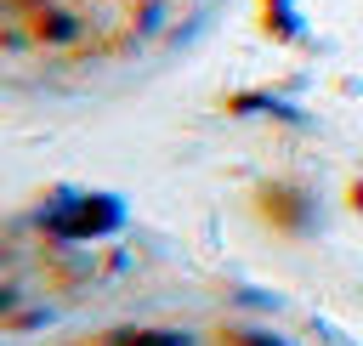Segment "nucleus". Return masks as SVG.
<instances>
[{"label": "nucleus", "instance_id": "3", "mask_svg": "<svg viewBox=\"0 0 363 346\" xmlns=\"http://www.w3.org/2000/svg\"><path fill=\"white\" fill-rule=\"evenodd\" d=\"M108 346H187V335H176V329H125V335H108Z\"/></svg>", "mask_w": 363, "mask_h": 346}, {"label": "nucleus", "instance_id": "4", "mask_svg": "<svg viewBox=\"0 0 363 346\" xmlns=\"http://www.w3.org/2000/svg\"><path fill=\"white\" fill-rule=\"evenodd\" d=\"M130 6H136V0H130Z\"/></svg>", "mask_w": 363, "mask_h": 346}, {"label": "nucleus", "instance_id": "1", "mask_svg": "<svg viewBox=\"0 0 363 346\" xmlns=\"http://www.w3.org/2000/svg\"><path fill=\"white\" fill-rule=\"evenodd\" d=\"M23 28H28V45H51V51H62V45H79L91 23H85V11H74L68 0H45L40 11L23 17Z\"/></svg>", "mask_w": 363, "mask_h": 346}, {"label": "nucleus", "instance_id": "2", "mask_svg": "<svg viewBox=\"0 0 363 346\" xmlns=\"http://www.w3.org/2000/svg\"><path fill=\"white\" fill-rule=\"evenodd\" d=\"M119 227V204L113 199H74L62 216H57V238H102Z\"/></svg>", "mask_w": 363, "mask_h": 346}]
</instances>
